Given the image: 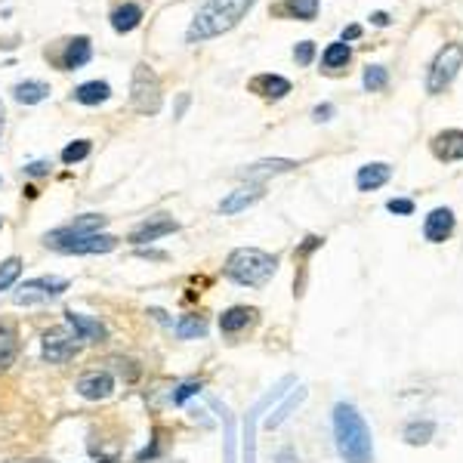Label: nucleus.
<instances>
[{
	"mask_svg": "<svg viewBox=\"0 0 463 463\" xmlns=\"http://www.w3.org/2000/svg\"><path fill=\"white\" fill-rule=\"evenodd\" d=\"M334 435H336V451H340V457L346 463H374L370 429L365 417L346 402H340L334 408Z\"/></svg>",
	"mask_w": 463,
	"mask_h": 463,
	"instance_id": "f257e3e1",
	"label": "nucleus"
},
{
	"mask_svg": "<svg viewBox=\"0 0 463 463\" xmlns=\"http://www.w3.org/2000/svg\"><path fill=\"white\" fill-rule=\"evenodd\" d=\"M254 4L257 0H207V4L198 10L195 19H192L189 31H185V40H189V44H198V40L225 35V31H232L235 25L244 19V13H247Z\"/></svg>",
	"mask_w": 463,
	"mask_h": 463,
	"instance_id": "f03ea898",
	"label": "nucleus"
},
{
	"mask_svg": "<svg viewBox=\"0 0 463 463\" xmlns=\"http://www.w3.org/2000/svg\"><path fill=\"white\" fill-rule=\"evenodd\" d=\"M275 269H278V259L257 247H238L225 259V275L235 284H244V288H263V284H269V278L275 275Z\"/></svg>",
	"mask_w": 463,
	"mask_h": 463,
	"instance_id": "7ed1b4c3",
	"label": "nucleus"
},
{
	"mask_svg": "<svg viewBox=\"0 0 463 463\" xmlns=\"http://www.w3.org/2000/svg\"><path fill=\"white\" fill-rule=\"evenodd\" d=\"M47 247L59 250V254H108V250L117 247V238L115 235H105V232H93V235H69L65 229H56L44 238Z\"/></svg>",
	"mask_w": 463,
	"mask_h": 463,
	"instance_id": "20e7f679",
	"label": "nucleus"
},
{
	"mask_svg": "<svg viewBox=\"0 0 463 463\" xmlns=\"http://www.w3.org/2000/svg\"><path fill=\"white\" fill-rule=\"evenodd\" d=\"M130 105L139 115H155L161 108V81H158L155 69L148 65H136L133 71V87H130Z\"/></svg>",
	"mask_w": 463,
	"mask_h": 463,
	"instance_id": "39448f33",
	"label": "nucleus"
},
{
	"mask_svg": "<svg viewBox=\"0 0 463 463\" xmlns=\"http://www.w3.org/2000/svg\"><path fill=\"white\" fill-rule=\"evenodd\" d=\"M69 291V278H56V275H44V278H31L25 281L19 291L13 293V303L16 306H35V303H44V300H53L59 293Z\"/></svg>",
	"mask_w": 463,
	"mask_h": 463,
	"instance_id": "423d86ee",
	"label": "nucleus"
},
{
	"mask_svg": "<svg viewBox=\"0 0 463 463\" xmlns=\"http://www.w3.org/2000/svg\"><path fill=\"white\" fill-rule=\"evenodd\" d=\"M460 65H463V47H460V44H448L439 56H435L433 69H429L426 90H429V93H442L454 78H457Z\"/></svg>",
	"mask_w": 463,
	"mask_h": 463,
	"instance_id": "0eeeda50",
	"label": "nucleus"
},
{
	"mask_svg": "<svg viewBox=\"0 0 463 463\" xmlns=\"http://www.w3.org/2000/svg\"><path fill=\"white\" fill-rule=\"evenodd\" d=\"M78 349H81V340L71 327H53V331L44 334V358L49 365H62V361L74 358Z\"/></svg>",
	"mask_w": 463,
	"mask_h": 463,
	"instance_id": "6e6552de",
	"label": "nucleus"
},
{
	"mask_svg": "<svg viewBox=\"0 0 463 463\" xmlns=\"http://www.w3.org/2000/svg\"><path fill=\"white\" fill-rule=\"evenodd\" d=\"M180 229V223L170 220V216H164V213H158V216H148L146 223H139L136 229L130 232V244H148V241H158V238H164V235H170Z\"/></svg>",
	"mask_w": 463,
	"mask_h": 463,
	"instance_id": "1a4fd4ad",
	"label": "nucleus"
},
{
	"mask_svg": "<svg viewBox=\"0 0 463 463\" xmlns=\"http://www.w3.org/2000/svg\"><path fill=\"white\" fill-rule=\"evenodd\" d=\"M451 232H454V213L448 207H435L423 223V238L429 244H442L451 238Z\"/></svg>",
	"mask_w": 463,
	"mask_h": 463,
	"instance_id": "9d476101",
	"label": "nucleus"
},
{
	"mask_svg": "<svg viewBox=\"0 0 463 463\" xmlns=\"http://www.w3.org/2000/svg\"><path fill=\"white\" fill-rule=\"evenodd\" d=\"M65 322H69V327L74 334H78V340H87V343H96V340H105V324L99 322V318H90L83 312H74V309H69L65 312Z\"/></svg>",
	"mask_w": 463,
	"mask_h": 463,
	"instance_id": "9b49d317",
	"label": "nucleus"
},
{
	"mask_svg": "<svg viewBox=\"0 0 463 463\" xmlns=\"http://www.w3.org/2000/svg\"><path fill=\"white\" fill-rule=\"evenodd\" d=\"M78 392L83 395V399H90V402H102V399H108V395L115 392V377L108 374V370L87 374V377H81Z\"/></svg>",
	"mask_w": 463,
	"mask_h": 463,
	"instance_id": "f8f14e48",
	"label": "nucleus"
},
{
	"mask_svg": "<svg viewBox=\"0 0 463 463\" xmlns=\"http://www.w3.org/2000/svg\"><path fill=\"white\" fill-rule=\"evenodd\" d=\"M433 155L439 161H460L463 158V133L460 130H445L433 139Z\"/></svg>",
	"mask_w": 463,
	"mask_h": 463,
	"instance_id": "ddd939ff",
	"label": "nucleus"
},
{
	"mask_svg": "<svg viewBox=\"0 0 463 463\" xmlns=\"http://www.w3.org/2000/svg\"><path fill=\"white\" fill-rule=\"evenodd\" d=\"M259 198H263V185H244V189H235L229 198L220 201V210L225 216H232V213H241L244 207L257 204Z\"/></svg>",
	"mask_w": 463,
	"mask_h": 463,
	"instance_id": "4468645a",
	"label": "nucleus"
},
{
	"mask_svg": "<svg viewBox=\"0 0 463 463\" xmlns=\"http://www.w3.org/2000/svg\"><path fill=\"white\" fill-rule=\"evenodd\" d=\"M250 93H259L266 99H281L291 93V81L281 78V74H257L250 81Z\"/></svg>",
	"mask_w": 463,
	"mask_h": 463,
	"instance_id": "2eb2a0df",
	"label": "nucleus"
},
{
	"mask_svg": "<svg viewBox=\"0 0 463 463\" xmlns=\"http://www.w3.org/2000/svg\"><path fill=\"white\" fill-rule=\"evenodd\" d=\"M293 167H300L297 161H288V158H266V161L250 164L247 170H241L244 180H263V176H275V173H288Z\"/></svg>",
	"mask_w": 463,
	"mask_h": 463,
	"instance_id": "dca6fc26",
	"label": "nucleus"
},
{
	"mask_svg": "<svg viewBox=\"0 0 463 463\" xmlns=\"http://www.w3.org/2000/svg\"><path fill=\"white\" fill-rule=\"evenodd\" d=\"M389 176H392L389 164H365L356 176V185H358V192H374V189H380L383 182H389Z\"/></svg>",
	"mask_w": 463,
	"mask_h": 463,
	"instance_id": "f3484780",
	"label": "nucleus"
},
{
	"mask_svg": "<svg viewBox=\"0 0 463 463\" xmlns=\"http://www.w3.org/2000/svg\"><path fill=\"white\" fill-rule=\"evenodd\" d=\"M90 56H93L90 37H74V40H69V47H65L62 65H65L69 71H78V69H83V65L90 62Z\"/></svg>",
	"mask_w": 463,
	"mask_h": 463,
	"instance_id": "a211bd4d",
	"label": "nucleus"
},
{
	"mask_svg": "<svg viewBox=\"0 0 463 463\" xmlns=\"http://www.w3.org/2000/svg\"><path fill=\"white\" fill-rule=\"evenodd\" d=\"M47 96H49V87L44 81H22L13 87V99L22 105H37V102H44Z\"/></svg>",
	"mask_w": 463,
	"mask_h": 463,
	"instance_id": "6ab92c4d",
	"label": "nucleus"
},
{
	"mask_svg": "<svg viewBox=\"0 0 463 463\" xmlns=\"http://www.w3.org/2000/svg\"><path fill=\"white\" fill-rule=\"evenodd\" d=\"M139 22H142V6L139 4H124L112 13V28L117 31V35H127V31H133Z\"/></svg>",
	"mask_w": 463,
	"mask_h": 463,
	"instance_id": "aec40b11",
	"label": "nucleus"
},
{
	"mask_svg": "<svg viewBox=\"0 0 463 463\" xmlns=\"http://www.w3.org/2000/svg\"><path fill=\"white\" fill-rule=\"evenodd\" d=\"M254 309H247V306H232V309H225V312L220 315V331L223 334H238L241 327H247L250 322H254Z\"/></svg>",
	"mask_w": 463,
	"mask_h": 463,
	"instance_id": "412c9836",
	"label": "nucleus"
},
{
	"mask_svg": "<svg viewBox=\"0 0 463 463\" xmlns=\"http://www.w3.org/2000/svg\"><path fill=\"white\" fill-rule=\"evenodd\" d=\"M108 96H112V87H108L105 81H87L74 90V99H78L81 105H99V102H105Z\"/></svg>",
	"mask_w": 463,
	"mask_h": 463,
	"instance_id": "4be33fe9",
	"label": "nucleus"
},
{
	"mask_svg": "<svg viewBox=\"0 0 463 463\" xmlns=\"http://www.w3.org/2000/svg\"><path fill=\"white\" fill-rule=\"evenodd\" d=\"M207 334V318L204 315H182L176 322V336L180 340H198Z\"/></svg>",
	"mask_w": 463,
	"mask_h": 463,
	"instance_id": "5701e85b",
	"label": "nucleus"
},
{
	"mask_svg": "<svg viewBox=\"0 0 463 463\" xmlns=\"http://www.w3.org/2000/svg\"><path fill=\"white\" fill-rule=\"evenodd\" d=\"M105 223H108V216H99V213H83L78 216L74 223L69 225H62L69 235H93V232H99V229H105Z\"/></svg>",
	"mask_w": 463,
	"mask_h": 463,
	"instance_id": "b1692460",
	"label": "nucleus"
},
{
	"mask_svg": "<svg viewBox=\"0 0 463 463\" xmlns=\"http://www.w3.org/2000/svg\"><path fill=\"white\" fill-rule=\"evenodd\" d=\"M352 59V49H349V44H331L324 49V56H322V62H324V69L327 71H336V69H343V65H346Z\"/></svg>",
	"mask_w": 463,
	"mask_h": 463,
	"instance_id": "393cba45",
	"label": "nucleus"
},
{
	"mask_svg": "<svg viewBox=\"0 0 463 463\" xmlns=\"http://www.w3.org/2000/svg\"><path fill=\"white\" fill-rule=\"evenodd\" d=\"M281 10H288L300 22H312L318 16V0H284Z\"/></svg>",
	"mask_w": 463,
	"mask_h": 463,
	"instance_id": "a878e982",
	"label": "nucleus"
},
{
	"mask_svg": "<svg viewBox=\"0 0 463 463\" xmlns=\"http://www.w3.org/2000/svg\"><path fill=\"white\" fill-rule=\"evenodd\" d=\"M13 358H16V331L13 324L0 322V370L10 365Z\"/></svg>",
	"mask_w": 463,
	"mask_h": 463,
	"instance_id": "bb28decb",
	"label": "nucleus"
},
{
	"mask_svg": "<svg viewBox=\"0 0 463 463\" xmlns=\"http://www.w3.org/2000/svg\"><path fill=\"white\" fill-rule=\"evenodd\" d=\"M435 433V423L433 420H417V423H408L405 426V442L408 445H426Z\"/></svg>",
	"mask_w": 463,
	"mask_h": 463,
	"instance_id": "cd10ccee",
	"label": "nucleus"
},
{
	"mask_svg": "<svg viewBox=\"0 0 463 463\" xmlns=\"http://www.w3.org/2000/svg\"><path fill=\"white\" fill-rule=\"evenodd\" d=\"M303 399H306V389H297V392H293V395H291V399H288V402H284V405H281V408H278V411H275V414H272V417H269V420H266V426H269V429H275V426H281V423H284V420H288V417H291V411H293V408H297V405H300V402H303Z\"/></svg>",
	"mask_w": 463,
	"mask_h": 463,
	"instance_id": "c85d7f7f",
	"label": "nucleus"
},
{
	"mask_svg": "<svg viewBox=\"0 0 463 463\" xmlns=\"http://www.w3.org/2000/svg\"><path fill=\"white\" fill-rule=\"evenodd\" d=\"M19 275H22V259H19V257L4 259V263H0V291L10 288V284H13Z\"/></svg>",
	"mask_w": 463,
	"mask_h": 463,
	"instance_id": "c756f323",
	"label": "nucleus"
},
{
	"mask_svg": "<svg viewBox=\"0 0 463 463\" xmlns=\"http://www.w3.org/2000/svg\"><path fill=\"white\" fill-rule=\"evenodd\" d=\"M386 81H389V74H386L383 65H368L365 69V90L377 93V90L386 87Z\"/></svg>",
	"mask_w": 463,
	"mask_h": 463,
	"instance_id": "7c9ffc66",
	"label": "nucleus"
},
{
	"mask_svg": "<svg viewBox=\"0 0 463 463\" xmlns=\"http://www.w3.org/2000/svg\"><path fill=\"white\" fill-rule=\"evenodd\" d=\"M87 155H90V139H78V142H71V146L62 148V161L65 164H78Z\"/></svg>",
	"mask_w": 463,
	"mask_h": 463,
	"instance_id": "2f4dec72",
	"label": "nucleus"
},
{
	"mask_svg": "<svg viewBox=\"0 0 463 463\" xmlns=\"http://www.w3.org/2000/svg\"><path fill=\"white\" fill-rule=\"evenodd\" d=\"M201 392V383H195V380H189V383H182L180 389L173 392V405H185V402L192 399V395H198Z\"/></svg>",
	"mask_w": 463,
	"mask_h": 463,
	"instance_id": "473e14b6",
	"label": "nucleus"
},
{
	"mask_svg": "<svg viewBox=\"0 0 463 463\" xmlns=\"http://www.w3.org/2000/svg\"><path fill=\"white\" fill-rule=\"evenodd\" d=\"M315 56V44L312 40H303V44H297V49H293V59H297V65H309Z\"/></svg>",
	"mask_w": 463,
	"mask_h": 463,
	"instance_id": "72a5a7b5",
	"label": "nucleus"
},
{
	"mask_svg": "<svg viewBox=\"0 0 463 463\" xmlns=\"http://www.w3.org/2000/svg\"><path fill=\"white\" fill-rule=\"evenodd\" d=\"M386 207H389V213H399V216H411V213H414V201H411V198H392Z\"/></svg>",
	"mask_w": 463,
	"mask_h": 463,
	"instance_id": "f704fd0d",
	"label": "nucleus"
},
{
	"mask_svg": "<svg viewBox=\"0 0 463 463\" xmlns=\"http://www.w3.org/2000/svg\"><path fill=\"white\" fill-rule=\"evenodd\" d=\"M25 173H31V176H44V173H49V164H47V161H35V164L25 167Z\"/></svg>",
	"mask_w": 463,
	"mask_h": 463,
	"instance_id": "c9c22d12",
	"label": "nucleus"
},
{
	"mask_svg": "<svg viewBox=\"0 0 463 463\" xmlns=\"http://www.w3.org/2000/svg\"><path fill=\"white\" fill-rule=\"evenodd\" d=\"M331 115H334V105H318L312 112L315 121H331Z\"/></svg>",
	"mask_w": 463,
	"mask_h": 463,
	"instance_id": "e433bc0d",
	"label": "nucleus"
},
{
	"mask_svg": "<svg viewBox=\"0 0 463 463\" xmlns=\"http://www.w3.org/2000/svg\"><path fill=\"white\" fill-rule=\"evenodd\" d=\"M356 37H361V25H349V28L343 31V44H346V40H356Z\"/></svg>",
	"mask_w": 463,
	"mask_h": 463,
	"instance_id": "4c0bfd02",
	"label": "nucleus"
},
{
	"mask_svg": "<svg viewBox=\"0 0 463 463\" xmlns=\"http://www.w3.org/2000/svg\"><path fill=\"white\" fill-rule=\"evenodd\" d=\"M139 257H148V259H167V254H158V250H139Z\"/></svg>",
	"mask_w": 463,
	"mask_h": 463,
	"instance_id": "58836bf2",
	"label": "nucleus"
},
{
	"mask_svg": "<svg viewBox=\"0 0 463 463\" xmlns=\"http://www.w3.org/2000/svg\"><path fill=\"white\" fill-rule=\"evenodd\" d=\"M370 19H374V25H389V16H386V13H374Z\"/></svg>",
	"mask_w": 463,
	"mask_h": 463,
	"instance_id": "ea45409f",
	"label": "nucleus"
},
{
	"mask_svg": "<svg viewBox=\"0 0 463 463\" xmlns=\"http://www.w3.org/2000/svg\"><path fill=\"white\" fill-rule=\"evenodd\" d=\"M185 105H189V96H185V93H182V96H180V105H176V117H182Z\"/></svg>",
	"mask_w": 463,
	"mask_h": 463,
	"instance_id": "a19ab883",
	"label": "nucleus"
},
{
	"mask_svg": "<svg viewBox=\"0 0 463 463\" xmlns=\"http://www.w3.org/2000/svg\"><path fill=\"white\" fill-rule=\"evenodd\" d=\"M278 463H293V457H291V451H281V454H278Z\"/></svg>",
	"mask_w": 463,
	"mask_h": 463,
	"instance_id": "79ce46f5",
	"label": "nucleus"
},
{
	"mask_svg": "<svg viewBox=\"0 0 463 463\" xmlns=\"http://www.w3.org/2000/svg\"><path fill=\"white\" fill-rule=\"evenodd\" d=\"M0 136H4V105H0Z\"/></svg>",
	"mask_w": 463,
	"mask_h": 463,
	"instance_id": "37998d69",
	"label": "nucleus"
}]
</instances>
